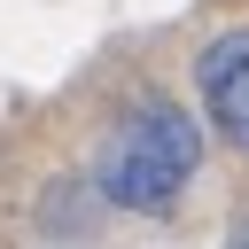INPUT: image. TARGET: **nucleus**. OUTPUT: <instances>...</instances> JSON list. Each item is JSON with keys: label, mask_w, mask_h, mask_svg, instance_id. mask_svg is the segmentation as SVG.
Returning <instances> with one entry per match:
<instances>
[{"label": "nucleus", "mask_w": 249, "mask_h": 249, "mask_svg": "<svg viewBox=\"0 0 249 249\" xmlns=\"http://www.w3.org/2000/svg\"><path fill=\"white\" fill-rule=\"evenodd\" d=\"M195 163H202L195 117H187L171 93H140V101L109 124V140H101V156H93V179H101V195H109L117 210H163V202L195 179Z\"/></svg>", "instance_id": "1"}, {"label": "nucleus", "mask_w": 249, "mask_h": 249, "mask_svg": "<svg viewBox=\"0 0 249 249\" xmlns=\"http://www.w3.org/2000/svg\"><path fill=\"white\" fill-rule=\"evenodd\" d=\"M195 93H202L210 124L249 156V23H241V31H218V39L195 54Z\"/></svg>", "instance_id": "2"}, {"label": "nucleus", "mask_w": 249, "mask_h": 249, "mask_svg": "<svg viewBox=\"0 0 249 249\" xmlns=\"http://www.w3.org/2000/svg\"><path fill=\"white\" fill-rule=\"evenodd\" d=\"M226 249H249V218H241V226H233V233H226Z\"/></svg>", "instance_id": "3"}]
</instances>
